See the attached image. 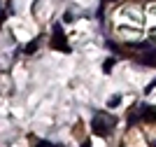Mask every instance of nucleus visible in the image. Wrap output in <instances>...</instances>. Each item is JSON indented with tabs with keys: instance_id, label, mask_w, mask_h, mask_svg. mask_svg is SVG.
Returning <instances> with one entry per match:
<instances>
[{
	"instance_id": "f03ea898",
	"label": "nucleus",
	"mask_w": 156,
	"mask_h": 147,
	"mask_svg": "<svg viewBox=\"0 0 156 147\" xmlns=\"http://www.w3.org/2000/svg\"><path fill=\"white\" fill-rule=\"evenodd\" d=\"M51 47L54 49H58V51H70V47H68V42H65V38H63V26L61 24H56L54 26V40H51Z\"/></svg>"
},
{
	"instance_id": "1a4fd4ad",
	"label": "nucleus",
	"mask_w": 156,
	"mask_h": 147,
	"mask_svg": "<svg viewBox=\"0 0 156 147\" xmlns=\"http://www.w3.org/2000/svg\"><path fill=\"white\" fill-rule=\"evenodd\" d=\"M107 2H114V0H107Z\"/></svg>"
},
{
	"instance_id": "0eeeda50",
	"label": "nucleus",
	"mask_w": 156,
	"mask_h": 147,
	"mask_svg": "<svg viewBox=\"0 0 156 147\" xmlns=\"http://www.w3.org/2000/svg\"><path fill=\"white\" fill-rule=\"evenodd\" d=\"M37 147H56V145H51V142H40Z\"/></svg>"
},
{
	"instance_id": "39448f33",
	"label": "nucleus",
	"mask_w": 156,
	"mask_h": 147,
	"mask_svg": "<svg viewBox=\"0 0 156 147\" xmlns=\"http://www.w3.org/2000/svg\"><path fill=\"white\" fill-rule=\"evenodd\" d=\"M37 47H40V40H33L30 45H28V47H26V54H33V51L37 49Z\"/></svg>"
},
{
	"instance_id": "6e6552de",
	"label": "nucleus",
	"mask_w": 156,
	"mask_h": 147,
	"mask_svg": "<svg viewBox=\"0 0 156 147\" xmlns=\"http://www.w3.org/2000/svg\"><path fill=\"white\" fill-rule=\"evenodd\" d=\"M82 147H91V140H84V142H82Z\"/></svg>"
},
{
	"instance_id": "20e7f679",
	"label": "nucleus",
	"mask_w": 156,
	"mask_h": 147,
	"mask_svg": "<svg viewBox=\"0 0 156 147\" xmlns=\"http://www.w3.org/2000/svg\"><path fill=\"white\" fill-rule=\"evenodd\" d=\"M119 105H121V96H112L107 101V108H119Z\"/></svg>"
},
{
	"instance_id": "7ed1b4c3",
	"label": "nucleus",
	"mask_w": 156,
	"mask_h": 147,
	"mask_svg": "<svg viewBox=\"0 0 156 147\" xmlns=\"http://www.w3.org/2000/svg\"><path fill=\"white\" fill-rule=\"evenodd\" d=\"M140 63H144V65H156V49L149 51V54H147V56H144Z\"/></svg>"
},
{
	"instance_id": "423d86ee",
	"label": "nucleus",
	"mask_w": 156,
	"mask_h": 147,
	"mask_svg": "<svg viewBox=\"0 0 156 147\" xmlns=\"http://www.w3.org/2000/svg\"><path fill=\"white\" fill-rule=\"evenodd\" d=\"M112 65H114V58H107V61H105V65H103V72H110Z\"/></svg>"
},
{
	"instance_id": "f257e3e1",
	"label": "nucleus",
	"mask_w": 156,
	"mask_h": 147,
	"mask_svg": "<svg viewBox=\"0 0 156 147\" xmlns=\"http://www.w3.org/2000/svg\"><path fill=\"white\" fill-rule=\"evenodd\" d=\"M114 124H117V117L107 115V112H98V115L93 117L91 126H93V133H96V135L107 138V135L112 133V126H114Z\"/></svg>"
}]
</instances>
